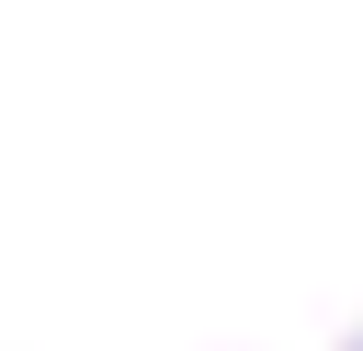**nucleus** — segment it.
I'll use <instances>...</instances> for the list:
<instances>
[{
    "label": "nucleus",
    "instance_id": "f257e3e1",
    "mask_svg": "<svg viewBox=\"0 0 363 351\" xmlns=\"http://www.w3.org/2000/svg\"><path fill=\"white\" fill-rule=\"evenodd\" d=\"M0 351H363V0H0Z\"/></svg>",
    "mask_w": 363,
    "mask_h": 351
}]
</instances>
